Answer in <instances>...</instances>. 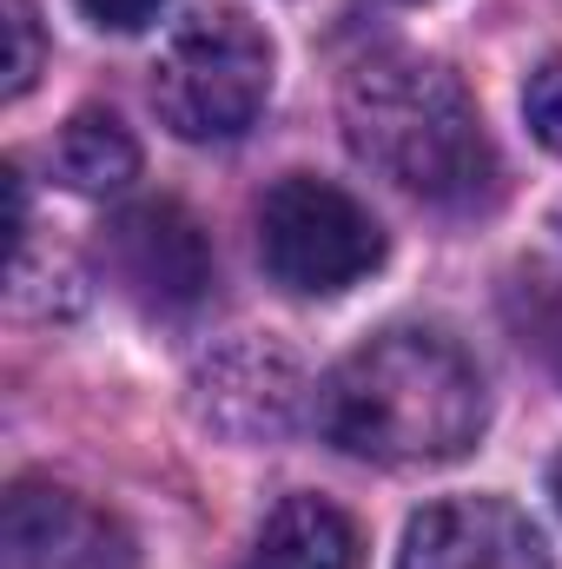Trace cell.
I'll use <instances>...</instances> for the list:
<instances>
[{"label": "cell", "mask_w": 562, "mask_h": 569, "mask_svg": "<svg viewBox=\"0 0 562 569\" xmlns=\"http://www.w3.org/2000/svg\"><path fill=\"white\" fill-rule=\"evenodd\" d=\"M490 418L476 365L436 331H384L358 345L318 391V425L344 457L423 470L456 463Z\"/></svg>", "instance_id": "cell-1"}, {"label": "cell", "mask_w": 562, "mask_h": 569, "mask_svg": "<svg viewBox=\"0 0 562 569\" xmlns=\"http://www.w3.org/2000/svg\"><path fill=\"white\" fill-rule=\"evenodd\" d=\"M344 140L364 166L430 206H483L496 186V146L470 87L423 53H378L351 67L338 100Z\"/></svg>", "instance_id": "cell-2"}, {"label": "cell", "mask_w": 562, "mask_h": 569, "mask_svg": "<svg viewBox=\"0 0 562 569\" xmlns=\"http://www.w3.org/2000/svg\"><path fill=\"white\" fill-rule=\"evenodd\" d=\"M272 100V40L239 7H199L179 20L152 67V113L179 140H239Z\"/></svg>", "instance_id": "cell-3"}, {"label": "cell", "mask_w": 562, "mask_h": 569, "mask_svg": "<svg viewBox=\"0 0 562 569\" xmlns=\"http://www.w3.org/2000/svg\"><path fill=\"white\" fill-rule=\"evenodd\" d=\"M259 252L279 284L304 298H331L384 266V226L344 186L291 172L259 199Z\"/></svg>", "instance_id": "cell-4"}, {"label": "cell", "mask_w": 562, "mask_h": 569, "mask_svg": "<svg viewBox=\"0 0 562 569\" xmlns=\"http://www.w3.org/2000/svg\"><path fill=\"white\" fill-rule=\"evenodd\" d=\"M100 259H107V279L120 284V298H133L152 318H185L212 291L205 226L179 199H140V206L113 212Z\"/></svg>", "instance_id": "cell-5"}, {"label": "cell", "mask_w": 562, "mask_h": 569, "mask_svg": "<svg viewBox=\"0 0 562 569\" xmlns=\"http://www.w3.org/2000/svg\"><path fill=\"white\" fill-rule=\"evenodd\" d=\"M0 569H140L133 537L60 483H13L0 503Z\"/></svg>", "instance_id": "cell-6"}, {"label": "cell", "mask_w": 562, "mask_h": 569, "mask_svg": "<svg viewBox=\"0 0 562 569\" xmlns=\"http://www.w3.org/2000/svg\"><path fill=\"white\" fill-rule=\"evenodd\" d=\"M192 391H199V418L212 430H225L239 443H272L298 425L304 371L272 338H239V345H225L199 365Z\"/></svg>", "instance_id": "cell-7"}, {"label": "cell", "mask_w": 562, "mask_h": 569, "mask_svg": "<svg viewBox=\"0 0 562 569\" xmlns=\"http://www.w3.org/2000/svg\"><path fill=\"white\" fill-rule=\"evenodd\" d=\"M398 569H550V543L503 497H443L411 517Z\"/></svg>", "instance_id": "cell-8"}, {"label": "cell", "mask_w": 562, "mask_h": 569, "mask_svg": "<svg viewBox=\"0 0 562 569\" xmlns=\"http://www.w3.org/2000/svg\"><path fill=\"white\" fill-rule=\"evenodd\" d=\"M245 569H364L358 523L324 497H284L265 517Z\"/></svg>", "instance_id": "cell-9"}, {"label": "cell", "mask_w": 562, "mask_h": 569, "mask_svg": "<svg viewBox=\"0 0 562 569\" xmlns=\"http://www.w3.org/2000/svg\"><path fill=\"white\" fill-rule=\"evenodd\" d=\"M53 172H60V186L80 192V199H113V192H127V186L140 179V140H133L113 113L87 107V113H73V120L60 127V140H53Z\"/></svg>", "instance_id": "cell-10"}, {"label": "cell", "mask_w": 562, "mask_h": 569, "mask_svg": "<svg viewBox=\"0 0 562 569\" xmlns=\"http://www.w3.org/2000/svg\"><path fill=\"white\" fill-rule=\"evenodd\" d=\"M503 318H510L516 345L562 378V272L556 266L510 272V284H503Z\"/></svg>", "instance_id": "cell-11"}, {"label": "cell", "mask_w": 562, "mask_h": 569, "mask_svg": "<svg viewBox=\"0 0 562 569\" xmlns=\"http://www.w3.org/2000/svg\"><path fill=\"white\" fill-rule=\"evenodd\" d=\"M0 33H7V67H0L7 80H0V93H7V100H20V93L40 80V60H47L33 0H0Z\"/></svg>", "instance_id": "cell-12"}, {"label": "cell", "mask_w": 562, "mask_h": 569, "mask_svg": "<svg viewBox=\"0 0 562 569\" xmlns=\"http://www.w3.org/2000/svg\"><path fill=\"white\" fill-rule=\"evenodd\" d=\"M523 113H530V133L550 146V152H562V53L530 73V87H523Z\"/></svg>", "instance_id": "cell-13"}, {"label": "cell", "mask_w": 562, "mask_h": 569, "mask_svg": "<svg viewBox=\"0 0 562 569\" xmlns=\"http://www.w3.org/2000/svg\"><path fill=\"white\" fill-rule=\"evenodd\" d=\"M93 27H107V33H140V27H152L159 20V7L165 0H73Z\"/></svg>", "instance_id": "cell-14"}, {"label": "cell", "mask_w": 562, "mask_h": 569, "mask_svg": "<svg viewBox=\"0 0 562 569\" xmlns=\"http://www.w3.org/2000/svg\"><path fill=\"white\" fill-rule=\"evenodd\" d=\"M556 503H562V457H556Z\"/></svg>", "instance_id": "cell-15"}]
</instances>
